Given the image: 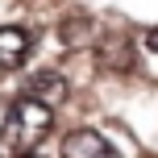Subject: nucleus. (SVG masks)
<instances>
[{
    "instance_id": "obj_3",
    "label": "nucleus",
    "mask_w": 158,
    "mask_h": 158,
    "mask_svg": "<svg viewBox=\"0 0 158 158\" xmlns=\"http://www.w3.org/2000/svg\"><path fill=\"white\" fill-rule=\"evenodd\" d=\"M63 154L67 158H112V142L100 129H71L63 137Z\"/></svg>"
},
{
    "instance_id": "obj_1",
    "label": "nucleus",
    "mask_w": 158,
    "mask_h": 158,
    "mask_svg": "<svg viewBox=\"0 0 158 158\" xmlns=\"http://www.w3.org/2000/svg\"><path fill=\"white\" fill-rule=\"evenodd\" d=\"M50 129H54V108L42 104V100H33V96H21V100L8 104L0 137H4L8 154H33L50 137Z\"/></svg>"
},
{
    "instance_id": "obj_6",
    "label": "nucleus",
    "mask_w": 158,
    "mask_h": 158,
    "mask_svg": "<svg viewBox=\"0 0 158 158\" xmlns=\"http://www.w3.org/2000/svg\"><path fill=\"white\" fill-rule=\"evenodd\" d=\"M146 50H154V54H158V29H150V33H146Z\"/></svg>"
},
{
    "instance_id": "obj_2",
    "label": "nucleus",
    "mask_w": 158,
    "mask_h": 158,
    "mask_svg": "<svg viewBox=\"0 0 158 158\" xmlns=\"http://www.w3.org/2000/svg\"><path fill=\"white\" fill-rule=\"evenodd\" d=\"M25 96H33V100L50 104V108L58 112V108L67 104V96H71V83H67L58 71H33L29 83H25Z\"/></svg>"
},
{
    "instance_id": "obj_4",
    "label": "nucleus",
    "mask_w": 158,
    "mask_h": 158,
    "mask_svg": "<svg viewBox=\"0 0 158 158\" xmlns=\"http://www.w3.org/2000/svg\"><path fill=\"white\" fill-rule=\"evenodd\" d=\"M29 50H33V33L21 29V25H4L0 29V71L21 67L29 58Z\"/></svg>"
},
{
    "instance_id": "obj_5",
    "label": "nucleus",
    "mask_w": 158,
    "mask_h": 158,
    "mask_svg": "<svg viewBox=\"0 0 158 158\" xmlns=\"http://www.w3.org/2000/svg\"><path fill=\"white\" fill-rule=\"evenodd\" d=\"M100 67L104 71H129L133 67V42L125 33H108L100 42Z\"/></svg>"
}]
</instances>
